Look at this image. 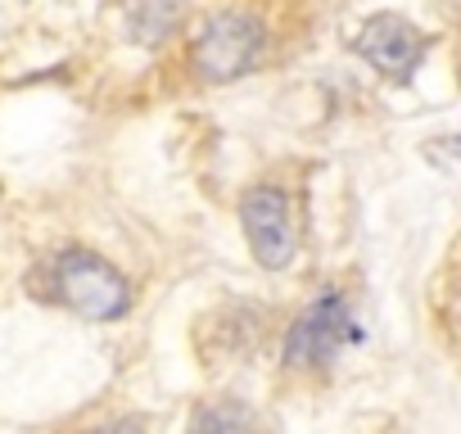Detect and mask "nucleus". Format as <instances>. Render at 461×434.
Returning a JSON list of instances; mask_svg holds the SVG:
<instances>
[{
    "label": "nucleus",
    "mask_w": 461,
    "mask_h": 434,
    "mask_svg": "<svg viewBox=\"0 0 461 434\" xmlns=\"http://www.w3.org/2000/svg\"><path fill=\"white\" fill-rule=\"evenodd\" d=\"M263 23L249 14H217L203 23V32L194 37V73L203 82H236L245 77L258 55H263Z\"/></svg>",
    "instance_id": "nucleus-3"
},
{
    "label": "nucleus",
    "mask_w": 461,
    "mask_h": 434,
    "mask_svg": "<svg viewBox=\"0 0 461 434\" xmlns=\"http://www.w3.org/2000/svg\"><path fill=\"white\" fill-rule=\"evenodd\" d=\"M240 222H245V236H249L258 267H267V272L290 267V258H294V203L285 190L254 185L240 203Z\"/></svg>",
    "instance_id": "nucleus-4"
},
{
    "label": "nucleus",
    "mask_w": 461,
    "mask_h": 434,
    "mask_svg": "<svg viewBox=\"0 0 461 434\" xmlns=\"http://www.w3.org/2000/svg\"><path fill=\"white\" fill-rule=\"evenodd\" d=\"M172 28H176V5L172 0H136V10L127 19V32L140 46H158Z\"/></svg>",
    "instance_id": "nucleus-6"
},
{
    "label": "nucleus",
    "mask_w": 461,
    "mask_h": 434,
    "mask_svg": "<svg viewBox=\"0 0 461 434\" xmlns=\"http://www.w3.org/2000/svg\"><path fill=\"white\" fill-rule=\"evenodd\" d=\"M357 55L384 73V77H398L407 82L425 55V37L402 19V14H371L362 28H357Z\"/></svg>",
    "instance_id": "nucleus-5"
},
{
    "label": "nucleus",
    "mask_w": 461,
    "mask_h": 434,
    "mask_svg": "<svg viewBox=\"0 0 461 434\" xmlns=\"http://www.w3.org/2000/svg\"><path fill=\"white\" fill-rule=\"evenodd\" d=\"M443 5H447V10H452V14L461 19V0H443Z\"/></svg>",
    "instance_id": "nucleus-8"
},
{
    "label": "nucleus",
    "mask_w": 461,
    "mask_h": 434,
    "mask_svg": "<svg viewBox=\"0 0 461 434\" xmlns=\"http://www.w3.org/2000/svg\"><path fill=\"white\" fill-rule=\"evenodd\" d=\"M50 285H55V299L86 321H118L131 308L127 276L86 249H64L50 267Z\"/></svg>",
    "instance_id": "nucleus-1"
},
{
    "label": "nucleus",
    "mask_w": 461,
    "mask_h": 434,
    "mask_svg": "<svg viewBox=\"0 0 461 434\" xmlns=\"http://www.w3.org/2000/svg\"><path fill=\"white\" fill-rule=\"evenodd\" d=\"M344 344H362V326L353 321L344 294L339 290H326L321 299H312L294 317V326L285 335V366H294V371L326 366Z\"/></svg>",
    "instance_id": "nucleus-2"
},
{
    "label": "nucleus",
    "mask_w": 461,
    "mask_h": 434,
    "mask_svg": "<svg viewBox=\"0 0 461 434\" xmlns=\"http://www.w3.org/2000/svg\"><path fill=\"white\" fill-rule=\"evenodd\" d=\"M254 416L245 411V407H203V411H194V429H245Z\"/></svg>",
    "instance_id": "nucleus-7"
}]
</instances>
